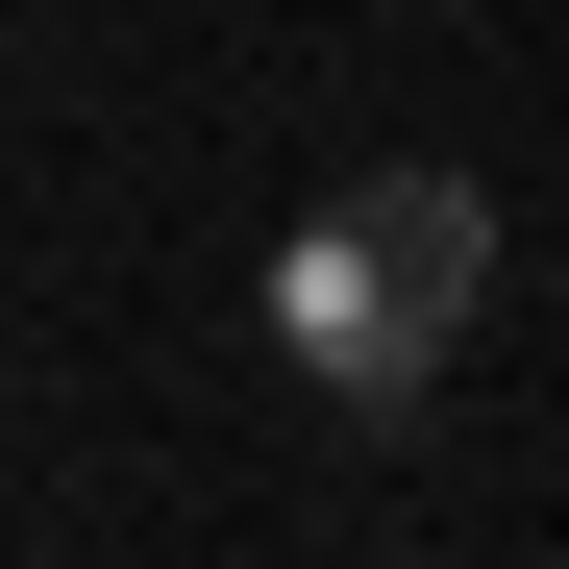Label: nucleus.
<instances>
[{
    "instance_id": "obj_1",
    "label": "nucleus",
    "mask_w": 569,
    "mask_h": 569,
    "mask_svg": "<svg viewBox=\"0 0 569 569\" xmlns=\"http://www.w3.org/2000/svg\"><path fill=\"white\" fill-rule=\"evenodd\" d=\"M470 298H496V199H470V173H347V199L272 248V347H298L347 421H397L470 347Z\"/></svg>"
}]
</instances>
